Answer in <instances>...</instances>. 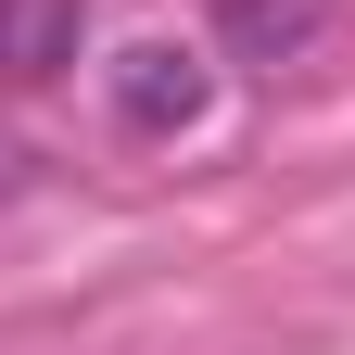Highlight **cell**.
I'll list each match as a JSON object with an SVG mask.
<instances>
[{"label": "cell", "instance_id": "3", "mask_svg": "<svg viewBox=\"0 0 355 355\" xmlns=\"http://www.w3.org/2000/svg\"><path fill=\"white\" fill-rule=\"evenodd\" d=\"M89 38V0H0V76H64Z\"/></svg>", "mask_w": 355, "mask_h": 355}, {"label": "cell", "instance_id": "1", "mask_svg": "<svg viewBox=\"0 0 355 355\" xmlns=\"http://www.w3.org/2000/svg\"><path fill=\"white\" fill-rule=\"evenodd\" d=\"M102 89H114L127 140H191V127L216 114V64L191 51V38H127V51L102 64Z\"/></svg>", "mask_w": 355, "mask_h": 355}, {"label": "cell", "instance_id": "2", "mask_svg": "<svg viewBox=\"0 0 355 355\" xmlns=\"http://www.w3.org/2000/svg\"><path fill=\"white\" fill-rule=\"evenodd\" d=\"M216 38L241 64H304L330 38V0H216Z\"/></svg>", "mask_w": 355, "mask_h": 355}]
</instances>
